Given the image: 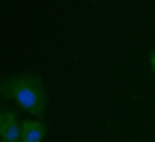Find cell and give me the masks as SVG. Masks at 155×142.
<instances>
[{
	"instance_id": "6da1fadb",
	"label": "cell",
	"mask_w": 155,
	"mask_h": 142,
	"mask_svg": "<svg viewBox=\"0 0 155 142\" xmlns=\"http://www.w3.org/2000/svg\"><path fill=\"white\" fill-rule=\"evenodd\" d=\"M3 96L30 115L46 113V86L38 75H8L3 80Z\"/></svg>"
},
{
	"instance_id": "7a4b0ae2",
	"label": "cell",
	"mask_w": 155,
	"mask_h": 142,
	"mask_svg": "<svg viewBox=\"0 0 155 142\" xmlns=\"http://www.w3.org/2000/svg\"><path fill=\"white\" fill-rule=\"evenodd\" d=\"M0 142H21V121L11 107L0 113Z\"/></svg>"
},
{
	"instance_id": "3957f363",
	"label": "cell",
	"mask_w": 155,
	"mask_h": 142,
	"mask_svg": "<svg viewBox=\"0 0 155 142\" xmlns=\"http://www.w3.org/2000/svg\"><path fill=\"white\" fill-rule=\"evenodd\" d=\"M46 140V123L38 118L21 121V142H43Z\"/></svg>"
},
{
	"instance_id": "277c9868",
	"label": "cell",
	"mask_w": 155,
	"mask_h": 142,
	"mask_svg": "<svg viewBox=\"0 0 155 142\" xmlns=\"http://www.w3.org/2000/svg\"><path fill=\"white\" fill-rule=\"evenodd\" d=\"M150 64H153V70H155V51H153V56H150Z\"/></svg>"
}]
</instances>
